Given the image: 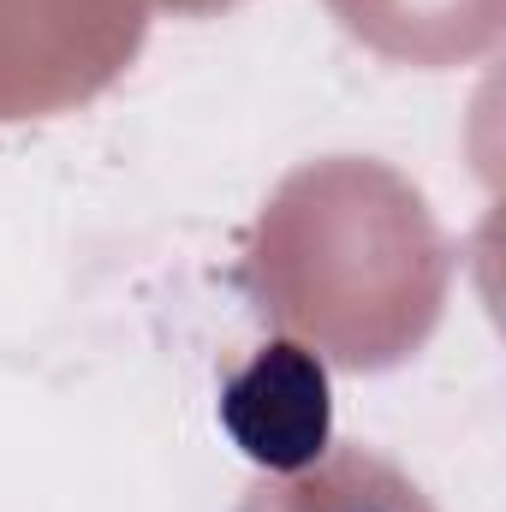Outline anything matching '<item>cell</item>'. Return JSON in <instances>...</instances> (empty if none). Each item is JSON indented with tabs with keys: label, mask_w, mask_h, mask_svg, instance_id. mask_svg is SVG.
Returning <instances> with one entry per match:
<instances>
[{
	"label": "cell",
	"mask_w": 506,
	"mask_h": 512,
	"mask_svg": "<svg viewBox=\"0 0 506 512\" xmlns=\"http://www.w3.org/2000/svg\"><path fill=\"white\" fill-rule=\"evenodd\" d=\"M215 417L256 471L304 477L334 453V376L310 346L268 340L221 382Z\"/></svg>",
	"instance_id": "1"
},
{
	"label": "cell",
	"mask_w": 506,
	"mask_h": 512,
	"mask_svg": "<svg viewBox=\"0 0 506 512\" xmlns=\"http://www.w3.org/2000/svg\"><path fill=\"white\" fill-rule=\"evenodd\" d=\"M340 512H423V507H417L405 489H393V501H387V495H358V501H346Z\"/></svg>",
	"instance_id": "2"
}]
</instances>
